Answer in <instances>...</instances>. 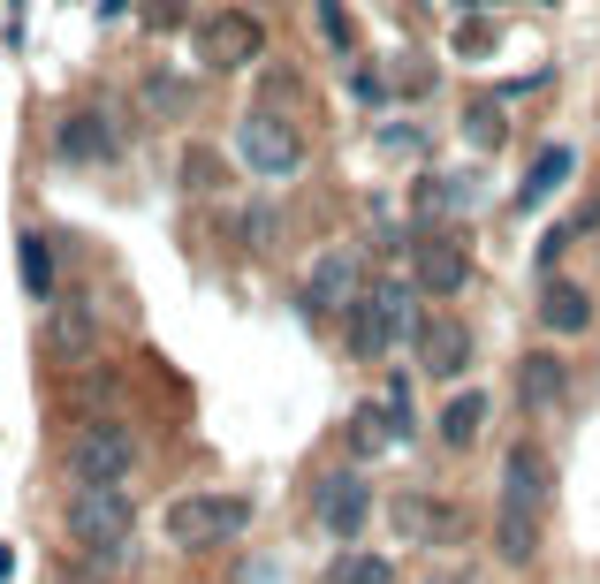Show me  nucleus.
Instances as JSON below:
<instances>
[{
	"label": "nucleus",
	"instance_id": "nucleus-1",
	"mask_svg": "<svg viewBox=\"0 0 600 584\" xmlns=\"http://www.w3.org/2000/svg\"><path fill=\"white\" fill-rule=\"evenodd\" d=\"M540 532H548V456L540 441H517L502 463V501H494V562L524 570L540 554Z\"/></svg>",
	"mask_w": 600,
	"mask_h": 584
},
{
	"label": "nucleus",
	"instance_id": "nucleus-2",
	"mask_svg": "<svg viewBox=\"0 0 600 584\" xmlns=\"http://www.w3.org/2000/svg\"><path fill=\"white\" fill-rule=\"evenodd\" d=\"M129 524H137L129 486H69V508H61L69 546H85V554H99V562H115V554L129 546Z\"/></svg>",
	"mask_w": 600,
	"mask_h": 584
},
{
	"label": "nucleus",
	"instance_id": "nucleus-3",
	"mask_svg": "<svg viewBox=\"0 0 600 584\" xmlns=\"http://www.w3.org/2000/svg\"><path fill=\"white\" fill-rule=\"evenodd\" d=\"M395 342H419V296H411V281H365L357 311H350V349L387 357Z\"/></svg>",
	"mask_w": 600,
	"mask_h": 584
},
{
	"label": "nucleus",
	"instance_id": "nucleus-4",
	"mask_svg": "<svg viewBox=\"0 0 600 584\" xmlns=\"http://www.w3.org/2000/svg\"><path fill=\"white\" fill-rule=\"evenodd\" d=\"M145 463L129 425H77L69 433V486H129V471Z\"/></svg>",
	"mask_w": 600,
	"mask_h": 584
},
{
	"label": "nucleus",
	"instance_id": "nucleus-5",
	"mask_svg": "<svg viewBox=\"0 0 600 584\" xmlns=\"http://www.w3.org/2000/svg\"><path fill=\"white\" fill-rule=\"evenodd\" d=\"M236 160L252 167V175H266V182H289V175L304 167L297 122H289L282 107H252V115L236 122Z\"/></svg>",
	"mask_w": 600,
	"mask_h": 584
},
{
	"label": "nucleus",
	"instance_id": "nucleus-6",
	"mask_svg": "<svg viewBox=\"0 0 600 584\" xmlns=\"http://www.w3.org/2000/svg\"><path fill=\"white\" fill-rule=\"evenodd\" d=\"M244 524H252V501H244V494H175L168 501V540L183 546V554L236 540Z\"/></svg>",
	"mask_w": 600,
	"mask_h": 584
},
{
	"label": "nucleus",
	"instance_id": "nucleus-7",
	"mask_svg": "<svg viewBox=\"0 0 600 584\" xmlns=\"http://www.w3.org/2000/svg\"><path fill=\"white\" fill-rule=\"evenodd\" d=\"M198 53H206V69H252L258 53H266V23H258L252 8H220L214 23H206V39H198Z\"/></svg>",
	"mask_w": 600,
	"mask_h": 584
},
{
	"label": "nucleus",
	"instance_id": "nucleus-8",
	"mask_svg": "<svg viewBox=\"0 0 600 584\" xmlns=\"http://www.w3.org/2000/svg\"><path fill=\"white\" fill-rule=\"evenodd\" d=\"M312 501H319V532H327V540H357V532L373 524V486H365L357 471H327Z\"/></svg>",
	"mask_w": 600,
	"mask_h": 584
},
{
	"label": "nucleus",
	"instance_id": "nucleus-9",
	"mask_svg": "<svg viewBox=\"0 0 600 584\" xmlns=\"http://www.w3.org/2000/svg\"><path fill=\"white\" fill-rule=\"evenodd\" d=\"M53 145H61V160H77V167L122 160V137H115V122H107L99 107H69V115L53 122Z\"/></svg>",
	"mask_w": 600,
	"mask_h": 584
},
{
	"label": "nucleus",
	"instance_id": "nucleus-10",
	"mask_svg": "<svg viewBox=\"0 0 600 584\" xmlns=\"http://www.w3.org/2000/svg\"><path fill=\"white\" fill-rule=\"evenodd\" d=\"M357 296H365V281H357V250H327V258L304 274V311H319V319L350 311Z\"/></svg>",
	"mask_w": 600,
	"mask_h": 584
},
{
	"label": "nucleus",
	"instance_id": "nucleus-11",
	"mask_svg": "<svg viewBox=\"0 0 600 584\" xmlns=\"http://www.w3.org/2000/svg\"><path fill=\"white\" fill-rule=\"evenodd\" d=\"M419 289L426 296H464L472 289V250L456 236H426L419 244Z\"/></svg>",
	"mask_w": 600,
	"mask_h": 584
},
{
	"label": "nucleus",
	"instance_id": "nucleus-12",
	"mask_svg": "<svg viewBox=\"0 0 600 584\" xmlns=\"http://www.w3.org/2000/svg\"><path fill=\"white\" fill-rule=\"evenodd\" d=\"M562 395H570V373H562L555 349H532V357H517V403H524V410H555Z\"/></svg>",
	"mask_w": 600,
	"mask_h": 584
},
{
	"label": "nucleus",
	"instance_id": "nucleus-13",
	"mask_svg": "<svg viewBox=\"0 0 600 584\" xmlns=\"http://www.w3.org/2000/svg\"><path fill=\"white\" fill-rule=\"evenodd\" d=\"M419 365H426V379H456L464 365H472V334L456 327V319L419 327Z\"/></svg>",
	"mask_w": 600,
	"mask_h": 584
},
{
	"label": "nucleus",
	"instance_id": "nucleus-14",
	"mask_svg": "<svg viewBox=\"0 0 600 584\" xmlns=\"http://www.w3.org/2000/svg\"><path fill=\"white\" fill-rule=\"evenodd\" d=\"M395 532L403 540H456L464 524H456V508H441L426 494H395Z\"/></svg>",
	"mask_w": 600,
	"mask_h": 584
},
{
	"label": "nucleus",
	"instance_id": "nucleus-15",
	"mask_svg": "<svg viewBox=\"0 0 600 584\" xmlns=\"http://www.w3.org/2000/svg\"><path fill=\"white\" fill-rule=\"evenodd\" d=\"M540 319H548V334H586V327H593V296L555 274V281L540 289Z\"/></svg>",
	"mask_w": 600,
	"mask_h": 584
},
{
	"label": "nucleus",
	"instance_id": "nucleus-16",
	"mask_svg": "<svg viewBox=\"0 0 600 584\" xmlns=\"http://www.w3.org/2000/svg\"><path fill=\"white\" fill-rule=\"evenodd\" d=\"M570 175H578V152H570V145H548V152L532 160V175H524L517 206H524V212H532V206H548V198H555V190L570 182Z\"/></svg>",
	"mask_w": 600,
	"mask_h": 584
},
{
	"label": "nucleus",
	"instance_id": "nucleus-17",
	"mask_svg": "<svg viewBox=\"0 0 600 584\" xmlns=\"http://www.w3.org/2000/svg\"><path fill=\"white\" fill-rule=\"evenodd\" d=\"M486 410H494V395H479V387L449 395V403H441V441H449V448H472L479 433H486Z\"/></svg>",
	"mask_w": 600,
	"mask_h": 584
},
{
	"label": "nucleus",
	"instance_id": "nucleus-18",
	"mask_svg": "<svg viewBox=\"0 0 600 584\" xmlns=\"http://www.w3.org/2000/svg\"><path fill=\"white\" fill-rule=\"evenodd\" d=\"M16 266H23V296H53V289H61V274H53V244H46L39 228L16 236Z\"/></svg>",
	"mask_w": 600,
	"mask_h": 584
},
{
	"label": "nucleus",
	"instance_id": "nucleus-19",
	"mask_svg": "<svg viewBox=\"0 0 600 584\" xmlns=\"http://www.w3.org/2000/svg\"><path fill=\"white\" fill-rule=\"evenodd\" d=\"M464 137H472L479 152H502V145H510V122H502V107L472 99V107H464Z\"/></svg>",
	"mask_w": 600,
	"mask_h": 584
},
{
	"label": "nucleus",
	"instance_id": "nucleus-20",
	"mask_svg": "<svg viewBox=\"0 0 600 584\" xmlns=\"http://www.w3.org/2000/svg\"><path fill=\"white\" fill-rule=\"evenodd\" d=\"M312 16H319V31H327V53H350V46H357V23H350L343 0H312Z\"/></svg>",
	"mask_w": 600,
	"mask_h": 584
},
{
	"label": "nucleus",
	"instance_id": "nucleus-21",
	"mask_svg": "<svg viewBox=\"0 0 600 584\" xmlns=\"http://www.w3.org/2000/svg\"><path fill=\"white\" fill-rule=\"evenodd\" d=\"M387 441H395V425H387V403H381V410L365 403V410L350 417V448H387Z\"/></svg>",
	"mask_w": 600,
	"mask_h": 584
},
{
	"label": "nucleus",
	"instance_id": "nucleus-22",
	"mask_svg": "<svg viewBox=\"0 0 600 584\" xmlns=\"http://www.w3.org/2000/svg\"><path fill=\"white\" fill-rule=\"evenodd\" d=\"M327 584H395V570H387L381 554H350V562H335Z\"/></svg>",
	"mask_w": 600,
	"mask_h": 584
},
{
	"label": "nucleus",
	"instance_id": "nucleus-23",
	"mask_svg": "<svg viewBox=\"0 0 600 584\" xmlns=\"http://www.w3.org/2000/svg\"><path fill=\"white\" fill-rule=\"evenodd\" d=\"M220 167H214V152H183V182H214Z\"/></svg>",
	"mask_w": 600,
	"mask_h": 584
},
{
	"label": "nucleus",
	"instance_id": "nucleus-24",
	"mask_svg": "<svg viewBox=\"0 0 600 584\" xmlns=\"http://www.w3.org/2000/svg\"><path fill=\"white\" fill-rule=\"evenodd\" d=\"M357 99H365V107H381V99H387V83L373 77V69H357Z\"/></svg>",
	"mask_w": 600,
	"mask_h": 584
},
{
	"label": "nucleus",
	"instance_id": "nucleus-25",
	"mask_svg": "<svg viewBox=\"0 0 600 584\" xmlns=\"http://www.w3.org/2000/svg\"><path fill=\"white\" fill-rule=\"evenodd\" d=\"M16 577V546H0V584Z\"/></svg>",
	"mask_w": 600,
	"mask_h": 584
},
{
	"label": "nucleus",
	"instance_id": "nucleus-26",
	"mask_svg": "<svg viewBox=\"0 0 600 584\" xmlns=\"http://www.w3.org/2000/svg\"><path fill=\"white\" fill-rule=\"evenodd\" d=\"M426 584H472V577H426Z\"/></svg>",
	"mask_w": 600,
	"mask_h": 584
}]
</instances>
